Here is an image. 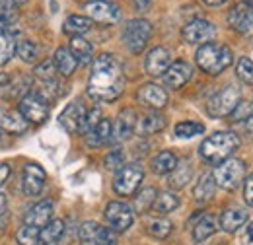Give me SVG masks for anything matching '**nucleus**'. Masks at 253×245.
I'll use <instances>...</instances> for the list:
<instances>
[{
	"mask_svg": "<svg viewBox=\"0 0 253 245\" xmlns=\"http://www.w3.org/2000/svg\"><path fill=\"white\" fill-rule=\"evenodd\" d=\"M125 90V76L121 62L113 55L103 53L94 61L88 80V93L97 101H115Z\"/></svg>",
	"mask_w": 253,
	"mask_h": 245,
	"instance_id": "f257e3e1",
	"label": "nucleus"
},
{
	"mask_svg": "<svg viewBox=\"0 0 253 245\" xmlns=\"http://www.w3.org/2000/svg\"><path fill=\"white\" fill-rule=\"evenodd\" d=\"M238 146H240V138L234 132L220 130V132H214L209 138H205V142L199 148V154L203 160H207L211 163H220L236 152Z\"/></svg>",
	"mask_w": 253,
	"mask_h": 245,
	"instance_id": "f03ea898",
	"label": "nucleus"
},
{
	"mask_svg": "<svg viewBox=\"0 0 253 245\" xmlns=\"http://www.w3.org/2000/svg\"><path fill=\"white\" fill-rule=\"evenodd\" d=\"M232 49L222 43H205L197 51V64L203 72L211 76H218L232 64Z\"/></svg>",
	"mask_w": 253,
	"mask_h": 245,
	"instance_id": "7ed1b4c3",
	"label": "nucleus"
},
{
	"mask_svg": "<svg viewBox=\"0 0 253 245\" xmlns=\"http://www.w3.org/2000/svg\"><path fill=\"white\" fill-rule=\"evenodd\" d=\"M212 177H214V183L218 185L220 189L234 191L238 185L242 183V179L246 177V163H244L242 160L228 158V160L220 162V163L214 167Z\"/></svg>",
	"mask_w": 253,
	"mask_h": 245,
	"instance_id": "20e7f679",
	"label": "nucleus"
},
{
	"mask_svg": "<svg viewBox=\"0 0 253 245\" xmlns=\"http://www.w3.org/2000/svg\"><path fill=\"white\" fill-rule=\"evenodd\" d=\"M150 35H152V26H150V22L140 20V18H138V20H130L125 26V30H123V43H125L126 49H128L130 53L136 55V53H140V51L146 47Z\"/></svg>",
	"mask_w": 253,
	"mask_h": 245,
	"instance_id": "39448f33",
	"label": "nucleus"
},
{
	"mask_svg": "<svg viewBox=\"0 0 253 245\" xmlns=\"http://www.w3.org/2000/svg\"><path fill=\"white\" fill-rule=\"evenodd\" d=\"M142 177H144V169L140 167V163H128L123 165L115 179H113V189L117 195L121 197H130L132 193H136V189L142 183Z\"/></svg>",
	"mask_w": 253,
	"mask_h": 245,
	"instance_id": "423d86ee",
	"label": "nucleus"
},
{
	"mask_svg": "<svg viewBox=\"0 0 253 245\" xmlns=\"http://www.w3.org/2000/svg\"><path fill=\"white\" fill-rule=\"evenodd\" d=\"M20 113L28 122H45L49 117V101L43 93H26L20 99Z\"/></svg>",
	"mask_w": 253,
	"mask_h": 245,
	"instance_id": "0eeeda50",
	"label": "nucleus"
},
{
	"mask_svg": "<svg viewBox=\"0 0 253 245\" xmlns=\"http://www.w3.org/2000/svg\"><path fill=\"white\" fill-rule=\"evenodd\" d=\"M242 101L240 90L236 86H226L224 90L212 95L209 101V113L211 117H228L236 109V105Z\"/></svg>",
	"mask_w": 253,
	"mask_h": 245,
	"instance_id": "6e6552de",
	"label": "nucleus"
},
{
	"mask_svg": "<svg viewBox=\"0 0 253 245\" xmlns=\"http://www.w3.org/2000/svg\"><path fill=\"white\" fill-rule=\"evenodd\" d=\"M105 220L113 232H125L134 222V210L125 203H109L105 208Z\"/></svg>",
	"mask_w": 253,
	"mask_h": 245,
	"instance_id": "1a4fd4ad",
	"label": "nucleus"
},
{
	"mask_svg": "<svg viewBox=\"0 0 253 245\" xmlns=\"http://www.w3.org/2000/svg\"><path fill=\"white\" fill-rule=\"evenodd\" d=\"M86 14L90 20L99 24H115L121 20V12L117 6H113L107 0H94L86 4Z\"/></svg>",
	"mask_w": 253,
	"mask_h": 245,
	"instance_id": "9d476101",
	"label": "nucleus"
},
{
	"mask_svg": "<svg viewBox=\"0 0 253 245\" xmlns=\"http://www.w3.org/2000/svg\"><path fill=\"white\" fill-rule=\"evenodd\" d=\"M181 35H183V39L191 43V45H205L207 41H211L214 35H216V30H214V26L211 24V22H207V20H193L189 22L183 31H181Z\"/></svg>",
	"mask_w": 253,
	"mask_h": 245,
	"instance_id": "9b49d317",
	"label": "nucleus"
},
{
	"mask_svg": "<svg viewBox=\"0 0 253 245\" xmlns=\"http://www.w3.org/2000/svg\"><path fill=\"white\" fill-rule=\"evenodd\" d=\"M47 181V175L43 171L41 165H35V163H28L22 171V189L28 197H37Z\"/></svg>",
	"mask_w": 253,
	"mask_h": 245,
	"instance_id": "f8f14e48",
	"label": "nucleus"
},
{
	"mask_svg": "<svg viewBox=\"0 0 253 245\" xmlns=\"http://www.w3.org/2000/svg\"><path fill=\"white\" fill-rule=\"evenodd\" d=\"M193 76V66L185 61H175L168 66V70L164 72V84L171 90H179L181 86H185Z\"/></svg>",
	"mask_w": 253,
	"mask_h": 245,
	"instance_id": "ddd939ff",
	"label": "nucleus"
},
{
	"mask_svg": "<svg viewBox=\"0 0 253 245\" xmlns=\"http://www.w3.org/2000/svg\"><path fill=\"white\" fill-rule=\"evenodd\" d=\"M86 107L80 103V101H74L70 105L64 107V111L59 117V122L66 132H80L82 130V124H84V119H86Z\"/></svg>",
	"mask_w": 253,
	"mask_h": 245,
	"instance_id": "4468645a",
	"label": "nucleus"
},
{
	"mask_svg": "<svg viewBox=\"0 0 253 245\" xmlns=\"http://www.w3.org/2000/svg\"><path fill=\"white\" fill-rule=\"evenodd\" d=\"M228 26L238 33H248L253 28V8L248 6L246 2L236 4L230 12H228Z\"/></svg>",
	"mask_w": 253,
	"mask_h": 245,
	"instance_id": "2eb2a0df",
	"label": "nucleus"
},
{
	"mask_svg": "<svg viewBox=\"0 0 253 245\" xmlns=\"http://www.w3.org/2000/svg\"><path fill=\"white\" fill-rule=\"evenodd\" d=\"M134 128H136V113L132 109H123L117 115L115 122L111 124V136H113V140L123 142L132 136Z\"/></svg>",
	"mask_w": 253,
	"mask_h": 245,
	"instance_id": "dca6fc26",
	"label": "nucleus"
},
{
	"mask_svg": "<svg viewBox=\"0 0 253 245\" xmlns=\"http://www.w3.org/2000/svg\"><path fill=\"white\" fill-rule=\"evenodd\" d=\"M171 64V57H169V51L164 49V47H154L146 61H144V68L148 72V76L152 78H158V76H164V72L168 70V66Z\"/></svg>",
	"mask_w": 253,
	"mask_h": 245,
	"instance_id": "f3484780",
	"label": "nucleus"
},
{
	"mask_svg": "<svg viewBox=\"0 0 253 245\" xmlns=\"http://www.w3.org/2000/svg\"><path fill=\"white\" fill-rule=\"evenodd\" d=\"M53 220V203L51 201H41L37 204H33L32 208L24 216V224L33 226V228H43L45 224H49Z\"/></svg>",
	"mask_w": 253,
	"mask_h": 245,
	"instance_id": "a211bd4d",
	"label": "nucleus"
},
{
	"mask_svg": "<svg viewBox=\"0 0 253 245\" xmlns=\"http://www.w3.org/2000/svg\"><path fill=\"white\" fill-rule=\"evenodd\" d=\"M138 101L150 109H162L168 103V93L156 84H146L138 90Z\"/></svg>",
	"mask_w": 253,
	"mask_h": 245,
	"instance_id": "6ab92c4d",
	"label": "nucleus"
},
{
	"mask_svg": "<svg viewBox=\"0 0 253 245\" xmlns=\"http://www.w3.org/2000/svg\"><path fill=\"white\" fill-rule=\"evenodd\" d=\"M0 128L12 134H22L28 130V121L24 119L22 113L10 111V109H0Z\"/></svg>",
	"mask_w": 253,
	"mask_h": 245,
	"instance_id": "aec40b11",
	"label": "nucleus"
},
{
	"mask_svg": "<svg viewBox=\"0 0 253 245\" xmlns=\"http://www.w3.org/2000/svg\"><path fill=\"white\" fill-rule=\"evenodd\" d=\"M64 236L63 220H51L39 230V245H59Z\"/></svg>",
	"mask_w": 253,
	"mask_h": 245,
	"instance_id": "412c9836",
	"label": "nucleus"
},
{
	"mask_svg": "<svg viewBox=\"0 0 253 245\" xmlns=\"http://www.w3.org/2000/svg\"><path fill=\"white\" fill-rule=\"evenodd\" d=\"M84 136H86V142H88L90 146H94V148L107 144V142L111 140V121L101 119V121L97 122L94 128H90Z\"/></svg>",
	"mask_w": 253,
	"mask_h": 245,
	"instance_id": "4be33fe9",
	"label": "nucleus"
},
{
	"mask_svg": "<svg viewBox=\"0 0 253 245\" xmlns=\"http://www.w3.org/2000/svg\"><path fill=\"white\" fill-rule=\"evenodd\" d=\"M248 222V214L242 208H228L220 216V226L224 232L234 234L236 230H240L244 224Z\"/></svg>",
	"mask_w": 253,
	"mask_h": 245,
	"instance_id": "5701e85b",
	"label": "nucleus"
},
{
	"mask_svg": "<svg viewBox=\"0 0 253 245\" xmlns=\"http://www.w3.org/2000/svg\"><path fill=\"white\" fill-rule=\"evenodd\" d=\"M51 61L55 64L57 72H59L61 76H66V78H68V76L76 70V66H78V61H76V59L72 57V53H70L68 49H64V47L55 51V57H53Z\"/></svg>",
	"mask_w": 253,
	"mask_h": 245,
	"instance_id": "b1692460",
	"label": "nucleus"
},
{
	"mask_svg": "<svg viewBox=\"0 0 253 245\" xmlns=\"http://www.w3.org/2000/svg\"><path fill=\"white\" fill-rule=\"evenodd\" d=\"M214 193H216V183H214L212 173H205L193 189V197L197 203H209L214 197Z\"/></svg>",
	"mask_w": 253,
	"mask_h": 245,
	"instance_id": "393cba45",
	"label": "nucleus"
},
{
	"mask_svg": "<svg viewBox=\"0 0 253 245\" xmlns=\"http://www.w3.org/2000/svg\"><path fill=\"white\" fill-rule=\"evenodd\" d=\"M214 232H216V218L212 214H205L193 228V240L197 244H201V242L209 240Z\"/></svg>",
	"mask_w": 253,
	"mask_h": 245,
	"instance_id": "a878e982",
	"label": "nucleus"
},
{
	"mask_svg": "<svg viewBox=\"0 0 253 245\" xmlns=\"http://www.w3.org/2000/svg\"><path fill=\"white\" fill-rule=\"evenodd\" d=\"M166 126V119L160 113H146L140 117V121H136V128L140 130V134H154L160 132Z\"/></svg>",
	"mask_w": 253,
	"mask_h": 245,
	"instance_id": "bb28decb",
	"label": "nucleus"
},
{
	"mask_svg": "<svg viewBox=\"0 0 253 245\" xmlns=\"http://www.w3.org/2000/svg\"><path fill=\"white\" fill-rule=\"evenodd\" d=\"M175 165H177V158H175V154L169 152V150L160 152L152 160V171L156 175H168V173H171L175 169Z\"/></svg>",
	"mask_w": 253,
	"mask_h": 245,
	"instance_id": "cd10ccee",
	"label": "nucleus"
},
{
	"mask_svg": "<svg viewBox=\"0 0 253 245\" xmlns=\"http://www.w3.org/2000/svg\"><path fill=\"white\" fill-rule=\"evenodd\" d=\"M68 51L72 53V57H74L78 62H90L92 61V53H94L92 43L86 41L84 37H72V41H70V49H68Z\"/></svg>",
	"mask_w": 253,
	"mask_h": 245,
	"instance_id": "c85d7f7f",
	"label": "nucleus"
},
{
	"mask_svg": "<svg viewBox=\"0 0 253 245\" xmlns=\"http://www.w3.org/2000/svg\"><path fill=\"white\" fill-rule=\"evenodd\" d=\"M179 206V197L175 193H169V191H164L156 195V201L152 204V208L160 212V214H168V212H173L175 208Z\"/></svg>",
	"mask_w": 253,
	"mask_h": 245,
	"instance_id": "c756f323",
	"label": "nucleus"
},
{
	"mask_svg": "<svg viewBox=\"0 0 253 245\" xmlns=\"http://www.w3.org/2000/svg\"><path fill=\"white\" fill-rule=\"evenodd\" d=\"M63 28L68 35L80 37L82 33L90 31V28H92V20H90V18H86V16H70V18H66V20H64Z\"/></svg>",
	"mask_w": 253,
	"mask_h": 245,
	"instance_id": "7c9ffc66",
	"label": "nucleus"
},
{
	"mask_svg": "<svg viewBox=\"0 0 253 245\" xmlns=\"http://www.w3.org/2000/svg\"><path fill=\"white\" fill-rule=\"evenodd\" d=\"M99 232H101V226H99L97 222H84V224L80 226V232H78L80 244L82 245H97Z\"/></svg>",
	"mask_w": 253,
	"mask_h": 245,
	"instance_id": "2f4dec72",
	"label": "nucleus"
},
{
	"mask_svg": "<svg viewBox=\"0 0 253 245\" xmlns=\"http://www.w3.org/2000/svg\"><path fill=\"white\" fill-rule=\"evenodd\" d=\"M191 175H193V169L187 162H181L179 165H175V169L171 171V177H169V185L175 187V189H181L191 181Z\"/></svg>",
	"mask_w": 253,
	"mask_h": 245,
	"instance_id": "473e14b6",
	"label": "nucleus"
},
{
	"mask_svg": "<svg viewBox=\"0 0 253 245\" xmlns=\"http://www.w3.org/2000/svg\"><path fill=\"white\" fill-rule=\"evenodd\" d=\"M156 189H152V187H148V189H142L140 193H138V197L134 199V210L138 212V214H144V212H148L150 208H152V204H154V201H156Z\"/></svg>",
	"mask_w": 253,
	"mask_h": 245,
	"instance_id": "72a5a7b5",
	"label": "nucleus"
},
{
	"mask_svg": "<svg viewBox=\"0 0 253 245\" xmlns=\"http://www.w3.org/2000/svg\"><path fill=\"white\" fill-rule=\"evenodd\" d=\"M203 132H205V124H201V122L183 121L175 124V136H179V138H193Z\"/></svg>",
	"mask_w": 253,
	"mask_h": 245,
	"instance_id": "f704fd0d",
	"label": "nucleus"
},
{
	"mask_svg": "<svg viewBox=\"0 0 253 245\" xmlns=\"http://www.w3.org/2000/svg\"><path fill=\"white\" fill-rule=\"evenodd\" d=\"M171 222L168 220V218H154V220H150L148 222V232H150V236H154V238H158V240H166L169 234H171Z\"/></svg>",
	"mask_w": 253,
	"mask_h": 245,
	"instance_id": "c9c22d12",
	"label": "nucleus"
},
{
	"mask_svg": "<svg viewBox=\"0 0 253 245\" xmlns=\"http://www.w3.org/2000/svg\"><path fill=\"white\" fill-rule=\"evenodd\" d=\"M35 76H37L41 82H45L47 86L57 84V68H55L53 61H43V62H41V64L35 68Z\"/></svg>",
	"mask_w": 253,
	"mask_h": 245,
	"instance_id": "e433bc0d",
	"label": "nucleus"
},
{
	"mask_svg": "<svg viewBox=\"0 0 253 245\" xmlns=\"http://www.w3.org/2000/svg\"><path fill=\"white\" fill-rule=\"evenodd\" d=\"M16 55L24 62H35L39 57V47L33 41H22L16 45Z\"/></svg>",
	"mask_w": 253,
	"mask_h": 245,
	"instance_id": "4c0bfd02",
	"label": "nucleus"
},
{
	"mask_svg": "<svg viewBox=\"0 0 253 245\" xmlns=\"http://www.w3.org/2000/svg\"><path fill=\"white\" fill-rule=\"evenodd\" d=\"M16 242L18 245H37L39 244V230L24 224L16 234Z\"/></svg>",
	"mask_w": 253,
	"mask_h": 245,
	"instance_id": "58836bf2",
	"label": "nucleus"
},
{
	"mask_svg": "<svg viewBox=\"0 0 253 245\" xmlns=\"http://www.w3.org/2000/svg\"><path fill=\"white\" fill-rule=\"evenodd\" d=\"M16 20H18V10H16V6H12V4L0 0V30L12 26Z\"/></svg>",
	"mask_w": 253,
	"mask_h": 245,
	"instance_id": "ea45409f",
	"label": "nucleus"
},
{
	"mask_svg": "<svg viewBox=\"0 0 253 245\" xmlns=\"http://www.w3.org/2000/svg\"><path fill=\"white\" fill-rule=\"evenodd\" d=\"M236 74L242 82L246 84H253V61L248 59V57H242L238 61V66H236Z\"/></svg>",
	"mask_w": 253,
	"mask_h": 245,
	"instance_id": "a19ab883",
	"label": "nucleus"
},
{
	"mask_svg": "<svg viewBox=\"0 0 253 245\" xmlns=\"http://www.w3.org/2000/svg\"><path fill=\"white\" fill-rule=\"evenodd\" d=\"M16 53V45L14 41L6 35V33H0V66H4L6 62L10 61Z\"/></svg>",
	"mask_w": 253,
	"mask_h": 245,
	"instance_id": "79ce46f5",
	"label": "nucleus"
},
{
	"mask_svg": "<svg viewBox=\"0 0 253 245\" xmlns=\"http://www.w3.org/2000/svg\"><path fill=\"white\" fill-rule=\"evenodd\" d=\"M230 117L236 122H246L250 117H253V103H250V101H240L236 105V109L232 111Z\"/></svg>",
	"mask_w": 253,
	"mask_h": 245,
	"instance_id": "37998d69",
	"label": "nucleus"
},
{
	"mask_svg": "<svg viewBox=\"0 0 253 245\" xmlns=\"http://www.w3.org/2000/svg\"><path fill=\"white\" fill-rule=\"evenodd\" d=\"M123 162H125L123 152L121 150H113L111 154H107V158H105V167L107 169H121Z\"/></svg>",
	"mask_w": 253,
	"mask_h": 245,
	"instance_id": "c03bdc74",
	"label": "nucleus"
},
{
	"mask_svg": "<svg viewBox=\"0 0 253 245\" xmlns=\"http://www.w3.org/2000/svg\"><path fill=\"white\" fill-rule=\"evenodd\" d=\"M97 245H117V236H115V232L109 230V228H103V226H101Z\"/></svg>",
	"mask_w": 253,
	"mask_h": 245,
	"instance_id": "a18cd8bd",
	"label": "nucleus"
},
{
	"mask_svg": "<svg viewBox=\"0 0 253 245\" xmlns=\"http://www.w3.org/2000/svg\"><path fill=\"white\" fill-rule=\"evenodd\" d=\"M244 201L248 206H253V175L246 179V187H244Z\"/></svg>",
	"mask_w": 253,
	"mask_h": 245,
	"instance_id": "49530a36",
	"label": "nucleus"
},
{
	"mask_svg": "<svg viewBox=\"0 0 253 245\" xmlns=\"http://www.w3.org/2000/svg\"><path fill=\"white\" fill-rule=\"evenodd\" d=\"M10 165L8 163H0V189L6 185V181H8V177H10Z\"/></svg>",
	"mask_w": 253,
	"mask_h": 245,
	"instance_id": "de8ad7c7",
	"label": "nucleus"
},
{
	"mask_svg": "<svg viewBox=\"0 0 253 245\" xmlns=\"http://www.w3.org/2000/svg\"><path fill=\"white\" fill-rule=\"evenodd\" d=\"M132 4H134V8H136L138 12H144V10H148V8H150L152 0H132Z\"/></svg>",
	"mask_w": 253,
	"mask_h": 245,
	"instance_id": "09e8293b",
	"label": "nucleus"
},
{
	"mask_svg": "<svg viewBox=\"0 0 253 245\" xmlns=\"http://www.w3.org/2000/svg\"><path fill=\"white\" fill-rule=\"evenodd\" d=\"M8 82H10V78H8V74H2V72H0V90H6V86H8Z\"/></svg>",
	"mask_w": 253,
	"mask_h": 245,
	"instance_id": "8fccbe9b",
	"label": "nucleus"
},
{
	"mask_svg": "<svg viewBox=\"0 0 253 245\" xmlns=\"http://www.w3.org/2000/svg\"><path fill=\"white\" fill-rule=\"evenodd\" d=\"M244 128H246V132H248L250 136H253V117H250V119L246 121V126H244Z\"/></svg>",
	"mask_w": 253,
	"mask_h": 245,
	"instance_id": "3c124183",
	"label": "nucleus"
},
{
	"mask_svg": "<svg viewBox=\"0 0 253 245\" xmlns=\"http://www.w3.org/2000/svg\"><path fill=\"white\" fill-rule=\"evenodd\" d=\"M6 208H8V203H6V199H4V195H0V216L6 212Z\"/></svg>",
	"mask_w": 253,
	"mask_h": 245,
	"instance_id": "603ef678",
	"label": "nucleus"
},
{
	"mask_svg": "<svg viewBox=\"0 0 253 245\" xmlns=\"http://www.w3.org/2000/svg\"><path fill=\"white\" fill-rule=\"evenodd\" d=\"M205 4H209V6H220L224 2H228V0H203Z\"/></svg>",
	"mask_w": 253,
	"mask_h": 245,
	"instance_id": "864d4df0",
	"label": "nucleus"
},
{
	"mask_svg": "<svg viewBox=\"0 0 253 245\" xmlns=\"http://www.w3.org/2000/svg\"><path fill=\"white\" fill-rule=\"evenodd\" d=\"M4 2H8V4H12V6H20V4H24V2H28V0H4Z\"/></svg>",
	"mask_w": 253,
	"mask_h": 245,
	"instance_id": "5fc2aeb1",
	"label": "nucleus"
},
{
	"mask_svg": "<svg viewBox=\"0 0 253 245\" xmlns=\"http://www.w3.org/2000/svg\"><path fill=\"white\" fill-rule=\"evenodd\" d=\"M248 238H250V242H253V222L248 226Z\"/></svg>",
	"mask_w": 253,
	"mask_h": 245,
	"instance_id": "6e6d98bb",
	"label": "nucleus"
},
{
	"mask_svg": "<svg viewBox=\"0 0 253 245\" xmlns=\"http://www.w3.org/2000/svg\"><path fill=\"white\" fill-rule=\"evenodd\" d=\"M246 4H248V6H252V8H253V0H246Z\"/></svg>",
	"mask_w": 253,
	"mask_h": 245,
	"instance_id": "4d7b16f0",
	"label": "nucleus"
},
{
	"mask_svg": "<svg viewBox=\"0 0 253 245\" xmlns=\"http://www.w3.org/2000/svg\"><path fill=\"white\" fill-rule=\"evenodd\" d=\"M107 2H109V0H107Z\"/></svg>",
	"mask_w": 253,
	"mask_h": 245,
	"instance_id": "13d9d810",
	"label": "nucleus"
}]
</instances>
